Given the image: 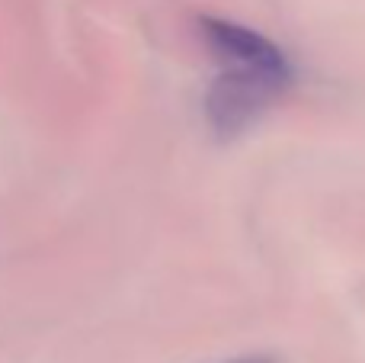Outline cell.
I'll return each instance as SVG.
<instances>
[{
  "label": "cell",
  "mask_w": 365,
  "mask_h": 363,
  "mask_svg": "<svg viewBox=\"0 0 365 363\" xmlns=\"http://www.w3.org/2000/svg\"><path fill=\"white\" fill-rule=\"evenodd\" d=\"M244 363H257V360H244Z\"/></svg>",
  "instance_id": "obj_3"
},
{
  "label": "cell",
  "mask_w": 365,
  "mask_h": 363,
  "mask_svg": "<svg viewBox=\"0 0 365 363\" xmlns=\"http://www.w3.org/2000/svg\"><path fill=\"white\" fill-rule=\"evenodd\" d=\"M292 77L295 74L225 64V71L205 90V119L212 132L218 139H234L247 132L289 90Z\"/></svg>",
  "instance_id": "obj_1"
},
{
  "label": "cell",
  "mask_w": 365,
  "mask_h": 363,
  "mask_svg": "<svg viewBox=\"0 0 365 363\" xmlns=\"http://www.w3.org/2000/svg\"><path fill=\"white\" fill-rule=\"evenodd\" d=\"M199 32L205 39L208 51L218 58L221 64H237V68H263L279 71V74H295L292 61L276 42L259 36L250 26L231 23L221 16H199Z\"/></svg>",
  "instance_id": "obj_2"
}]
</instances>
